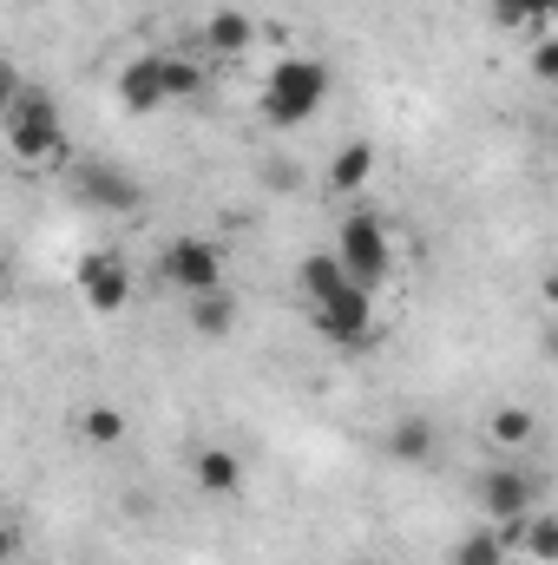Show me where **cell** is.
<instances>
[{
	"label": "cell",
	"mask_w": 558,
	"mask_h": 565,
	"mask_svg": "<svg viewBox=\"0 0 558 565\" xmlns=\"http://www.w3.org/2000/svg\"><path fill=\"white\" fill-rule=\"evenodd\" d=\"M0 139L20 164H60L66 158V132H60V106L40 86H13L7 113H0Z\"/></svg>",
	"instance_id": "cell-1"
},
{
	"label": "cell",
	"mask_w": 558,
	"mask_h": 565,
	"mask_svg": "<svg viewBox=\"0 0 558 565\" xmlns=\"http://www.w3.org/2000/svg\"><path fill=\"white\" fill-rule=\"evenodd\" d=\"M329 106V66L322 60H277L270 79H264V119L270 126H302Z\"/></svg>",
	"instance_id": "cell-2"
},
{
	"label": "cell",
	"mask_w": 558,
	"mask_h": 565,
	"mask_svg": "<svg viewBox=\"0 0 558 565\" xmlns=\"http://www.w3.org/2000/svg\"><path fill=\"white\" fill-rule=\"evenodd\" d=\"M342 264L362 289H382L395 277V244H388V224L375 211H348L342 217Z\"/></svg>",
	"instance_id": "cell-3"
},
{
	"label": "cell",
	"mask_w": 558,
	"mask_h": 565,
	"mask_svg": "<svg viewBox=\"0 0 558 565\" xmlns=\"http://www.w3.org/2000/svg\"><path fill=\"white\" fill-rule=\"evenodd\" d=\"M158 277L171 282L184 302L191 296H211V289H224V250L211 237H171L158 250Z\"/></svg>",
	"instance_id": "cell-4"
},
{
	"label": "cell",
	"mask_w": 558,
	"mask_h": 565,
	"mask_svg": "<svg viewBox=\"0 0 558 565\" xmlns=\"http://www.w3.org/2000/svg\"><path fill=\"white\" fill-rule=\"evenodd\" d=\"M309 322H315V335H329L335 349H368V342H375V289L348 282L342 296L309 302Z\"/></svg>",
	"instance_id": "cell-5"
},
{
	"label": "cell",
	"mask_w": 558,
	"mask_h": 565,
	"mask_svg": "<svg viewBox=\"0 0 558 565\" xmlns=\"http://www.w3.org/2000/svg\"><path fill=\"white\" fill-rule=\"evenodd\" d=\"M73 282H79V296H86L93 316H119V309L132 302V270H126L119 250H86L79 270H73Z\"/></svg>",
	"instance_id": "cell-6"
},
{
	"label": "cell",
	"mask_w": 558,
	"mask_h": 565,
	"mask_svg": "<svg viewBox=\"0 0 558 565\" xmlns=\"http://www.w3.org/2000/svg\"><path fill=\"white\" fill-rule=\"evenodd\" d=\"M178 93H171V53H139L126 73H119V106L126 113H164Z\"/></svg>",
	"instance_id": "cell-7"
},
{
	"label": "cell",
	"mask_w": 558,
	"mask_h": 565,
	"mask_svg": "<svg viewBox=\"0 0 558 565\" xmlns=\"http://www.w3.org/2000/svg\"><path fill=\"white\" fill-rule=\"evenodd\" d=\"M533 500H539V487H533L519 467H493V473H480V507L493 513V526L526 520V513H533Z\"/></svg>",
	"instance_id": "cell-8"
},
{
	"label": "cell",
	"mask_w": 558,
	"mask_h": 565,
	"mask_svg": "<svg viewBox=\"0 0 558 565\" xmlns=\"http://www.w3.org/2000/svg\"><path fill=\"white\" fill-rule=\"evenodd\" d=\"M79 198H86L93 211H112V217L139 211V184H132L119 164H86V171H79Z\"/></svg>",
	"instance_id": "cell-9"
},
{
	"label": "cell",
	"mask_w": 558,
	"mask_h": 565,
	"mask_svg": "<svg viewBox=\"0 0 558 565\" xmlns=\"http://www.w3.org/2000/svg\"><path fill=\"white\" fill-rule=\"evenodd\" d=\"M500 540H506L513 553H526V559L558 565V513H526V520H506V526H500Z\"/></svg>",
	"instance_id": "cell-10"
},
{
	"label": "cell",
	"mask_w": 558,
	"mask_h": 565,
	"mask_svg": "<svg viewBox=\"0 0 558 565\" xmlns=\"http://www.w3.org/2000/svg\"><path fill=\"white\" fill-rule=\"evenodd\" d=\"M191 473H197V487L217 493V500H237V493H244V460H237L230 447H204V454L191 460Z\"/></svg>",
	"instance_id": "cell-11"
},
{
	"label": "cell",
	"mask_w": 558,
	"mask_h": 565,
	"mask_svg": "<svg viewBox=\"0 0 558 565\" xmlns=\"http://www.w3.org/2000/svg\"><path fill=\"white\" fill-rule=\"evenodd\" d=\"M368 178H375V145H368V139H348L342 151H335V158H329V191L355 198Z\"/></svg>",
	"instance_id": "cell-12"
},
{
	"label": "cell",
	"mask_w": 558,
	"mask_h": 565,
	"mask_svg": "<svg viewBox=\"0 0 558 565\" xmlns=\"http://www.w3.org/2000/svg\"><path fill=\"white\" fill-rule=\"evenodd\" d=\"M191 329H197L204 342H224V335L237 329V302H230V289H211V296H191Z\"/></svg>",
	"instance_id": "cell-13"
},
{
	"label": "cell",
	"mask_w": 558,
	"mask_h": 565,
	"mask_svg": "<svg viewBox=\"0 0 558 565\" xmlns=\"http://www.w3.org/2000/svg\"><path fill=\"white\" fill-rule=\"evenodd\" d=\"M250 33H257V26H250V13H237V7H217V13L204 20V46H211V53H244Z\"/></svg>",
	"instance_id": "cell-14"
},
{
	"label": "cell",
	"mask_w": 558,
	"mask_h": 565,
	"mask_svg": "<svg viewBox=\"0 0 558 565\" xmlns=\"http://www.w3.org/2000/svg\"><path fill=\"white\" fill-rule=\"evenodd\" d=\"M513 559V546L500 540V526H486V533H466L453 553H447V565H506Z\"/></svg>",
	"instance_id": "cell-15"
},
{
	"label": "cell",
	"mask_w": 558,
	"mask_h": 565,
	"mask_svg": "<svg viewBox=\"0 0 558 565\" xmlns=\"http://www.w3.org/2000/svg\"><path fill=\"white\" fill-rule=\"evenodd\" d=\"M388 454L395 460H427L433 454V427L420 422V415H401V422L388 427Z\"/></svg>",
	"instance_id": "cell-16"
},
{
	"label": "cell",
	"mask_w": 558,
	"mask_h": 565,
	"mask_svg": "<svg viewBox=\"0 0 558 565\" xmlns=\"http://www.w3.org/2000/svg\"><path fill=\"white\" fill-rule=\"evenodd\" d=\"M533 434H539L533 408H500V415H493V440H500V447H526Z\"/></svg>",
	"instance_id": "cell-17"
},
{
	"label": "cell",
	"mask_w": 558,
	"mask_h": 565,
	"mask_svg": "<svg viewBox=\"0 0 558 565\" xmlns=\"http://www.w3.org/2000/svg\"><path fill=\"white\" fill-rule=\"evenodd\" d=\"M86 440H99V447L126 440V415L119 408H86Z\"/></svg>",
	"instance_id": "cell-18"
},
{
	"label": "cell",
	"mask_w": 558,
	"mask_h": 565,
	"mask_svg": "<svg viewBox=\"0 0 558 565\" xmlns=\"http://www.w3.org/2000/svg\"><path fill=\"white\" fill-rule=\"evenodd\" d=\"M493 26H506V33H533L539 20H533L526 0H493Z\"/></svg>",
	"instance_id": "cell-19"
},
{
	"label": "cell",
	"mask_w": 558,
	"mask_h": 565,
	"mask_svg": "<svg viewBox=\"0 0 558 565\" xmlns=\"http://www.w3.org/2000/svg\"><path fill=\"white\" fill-rule=\"evenodd\" d=\"M533 73L558 86V40H539V46H533Z\"/></svg>",
	"instance_id": "cell-20"
},
{
	"label": "cell",
	"mask_w": 558,
	"mask_h": 565,
	"mask_svg": "<svg viewBox=\"0 0 558 565\" xmlns=\"http://www.w3.org/2000/svg\"><path fill=\"white\" fill-rule=\"evenodd\" d=\"M526 7H533V20H539V26H546V20H558V0H526Z\"/></svg>",
	"instance_id": "cell-21"
},
{
	"label": "cell",
	"mask_w": 558,
	"mask_h": 565,
	"mask_svg": "<svg viewBox=\"0 0 558 565\" xmlns=\"http://www.w3.org/2000/svg\"><path fill=\"white\" fill-rule=\"evenodd\" d=\"M546 349H552V362H558V322H552V335H546Z\"/></svg>",
	"instance_id": "cell-22"
},
{
	"label": "cell",
	"mask_w": 558,
	"mask_h": 565,
	"mask_svg": "<svg viewBox=\"0 0 558 565\" xmlns=\"http://www.w3.org/2000/svg\"><path fill=\"white\" fill-rule=\"evenodd\" d=\"M546 296H552V302H558V270H552V277H546Z\"/></svg>",
	"instance_id": "cell-23"
}]
</instances>
